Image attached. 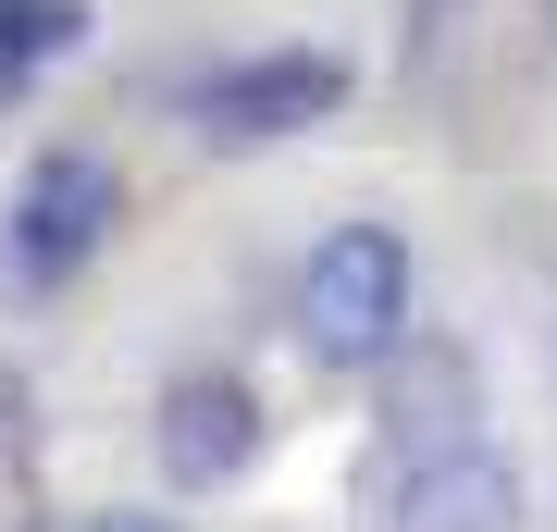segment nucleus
<instances>
[{"instance_id": "obj_1", "label": "nucleus", "mask_w": 557, "mask_h": 532, "mask_svg": "<svg viewBox=\"0 0 557 532\" xmlns=\"http://www.w3.org/2000/svg\"><path fill=\"white\" fill-rule=\"evenodd\" d=\"M298 347L322 372H384L409 347V236L397 223H335L310 260H298Z\"/></svg>"}, {"instance_id": "obj_2", "label": "nucleus", "mask_w": 557, "mask_h": 532, "mask_svg": "<svg viewBox=\"0 0 557 532\" xmlns=\"http://www.w3.org/2000/svg\"><path fill=\"white\" fill-rule=\"evenodd\" d=\"M112 161H87V149H50L38 174H25V198H13V273L25 285H62V273H87L100 260V236H112Z\"/></svg>"}, {"instance_id": "obj_3", "label": "nucleus", "mask_w": 557, "mask_h": 532, "mask_svg": "<svg viewBox=\"0 0 557 532\" xmlns=\"http://www.w3.org/2000/svg\"><path fill=\"white\" fill-rule=\"evenodd\" d=\"M335 99H347V62H322V50H248L236 75L199 87V124L223 149H260V137H298V124H335Z\"/></svg>"}, {"instance_id": "obj_4", "label": "nucleus", "mask_w": 557, "mask_h": 532, "mask_svg": "<svg viewBox=\"0 0 557 532\" xmlns=\"http://www.w3.org/2000/svg\"><path fill=\"white\" fill-rule=\"evenodd\" d=\"M248 458H260V396L236 372L161 384V471H174V483H236Z\"/></svg>"}, {"instance_id": "obj_5", "label": "nucleus", "mask_w": 557, "mask_h": 532, "mask_svg": "<svg viewBox=\"0 0 557 532\" xmlns=\"http://www.w3.org/2000/svg\"><path fill=\"white\" fill-rule=\"evenodd\" d=\"M397 532H520V471L496 446H434L397 483Z\"/></svg>"}, {"instance_id": "obj_6", "label": "nucleus", "mask_w": 557, "mask_h": 532, "mask_svg": "<svg viewBox=\"0 0 557 532\" xmlns=\"http://www.w3.org/2000/svg\"><path fill=\"white\" fill-rule=\"evenodd\" d=\"M384 372H397L384 421H397V446H409V458H434V446H471V359H458V347H397Z\"/></svg>"}, {"instance_id": "obj_7", "label": "nucleus", "mask_w": 557, "mask_h": 532, "mask_svg": "<svg viewBox=\"0 0 557 532\" xmlns=\"http://www.w3.org/2000/svg\"><path fill=\"white\" fill-rule=\"evenodd\" d=\"M75 38H87V13H75V0H0V99H25L62 50H75Z\"/></svg>"}, {"instance_id": "obj_8", "label": "nucleus", "mask_w": 557, "mask_h": 532, "mask_svg": "<svg viewBox=\"0 0 557 532\" xmlns=\"http://www.w3.org/2000/svg\"><path fill=\"white\" fill-rule=\"evenodd\" d=\"M100 532H174V520H100Z\"/></svg>"}, {"instance_id": "obj_9", "label": "nucleus", "mask_w": 557, "mask_h": 532, "mask_svg": "<svg viewBox=\"0 0 557 532\" xmlns=\"http://www.w3.org/2000/svg\"><path fill=\"white\" fill-rule=\"evenodd\" d=\"M545 13H557V0H545Z\"/></svg>"}]
</instances>
